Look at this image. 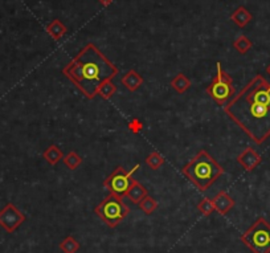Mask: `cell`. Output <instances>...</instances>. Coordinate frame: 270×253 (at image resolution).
I'll list each match as a JSON object with an SVG mask.
<instances>
[{
    "label": "cell",
    "instance_id": "1",
    "mask_svg": "<svg viewBox=\"0 0 270 253\" xmlns=\"http://www.w3.org/2000/svg\"><path fill=\"white\" fill-rule=\"evenodd\" d=\"M228 115L254 143L270 137V82L257 74L224 106Z\"/></svg>",
    "mask_w": 270,
    "mask_h": 253
},
{
    "label": "cell",
    "instance_id": "2",
    "mask_svg": "<svg viewBox=\"0 0 270 253\" xmlns=\"http://www.w3.org/2000/svg\"><path fill=\"white\" fill-rule=\"evenodd\" d=\"M62 73L86 98L93 100L98 93L99 86L118 74V68L94 44L89 43L62 69Z\"/></svg>",
    "mask_w": 270,
    "mask_h": 253
},
{
    "label": "cell",
    "instance_id": "3",
    "mask_svg": "<svg viewBox=\"0 0 270 253\" xmlns=\"http://www.w3.org/2000/svg\"><path fill=\"white\" fill-rule=\"evenodd\" d=\"M183 174L200 191H207L224 174V168L207 151L201 150L188 164L183 167Z\"/></svg>",
    "mask_w": 270,
    "mask_h": 253
},
{
    "label": "cell",
    "instance_id": "4",
    "mask_svg": "<svg viewBox=\"0 0 270 253\" xmlns=\"http://www.w3.org/2000/svg\"><path fill=\"white\" fill-rule=\"evenodd\" d=\"M94 212L103 223H106L111 228H115V227H118L122 223V220H125L129 216L130 208L123 202L122 196L117 195V194H111L110 192L95 207Z\"/></svg>",
    "mask_w": 270,
    "mask_h": 253
},
{
    "label": "cell",
    "instance_id": "5",
    "mask_svg": "<svg viewBox=\"0 0 270 253\" xmlns=\"http://www.w3.org/2000/svg\"><path fill=\"white\" fill-rule=\"evenodd\" d=\"M241 241L253 253H270V223L258 217L241 235Z\"/></svg>",
    "mask_w": 270,
    "mask_h": 253
},
{
    "label": "cell",
    "instance_id": "6",
    "mask_svg": "<svg viewBox=\"0 0 270 253\" xmlns=\"http://www.w3.org/2000/svg\"><path fill=\"white\" fill-rule=\"evenodd\" d=\"M207 93L220 106H225L236 94L233 78L230 77L226 72H224L221 62L216 64V74L212 78L211 84L207 86Z\"/></svg>",
    "mask_w": 270,
    "mask_h": 253
},
{
    "label": "cell",
    "instance_id": "7",
    "mask_svg": "<svg viewBox=\"0 0 270 253\" xmlns=\"http://www.w3.org/2000/svg\"><path fill=\"white\" fill-rule=\"evenodd\" d=\"M140 167V164H135V167L127 171L126 168L122 166L115 167V170L111 172L110 175L107 176L106 180L103 182V186L111 192V194H117L119 196H126L127 191L130 190L135 180L133 179V174H134L138 168Z\"/></svg>",
    "mask_w": 270,
    "mask_h": 253
},
{
    "label": "cell",
    "instance_id": "8",
    "mask_svg": "<svg viewBox=\"0 0 270 253\" xmlns=\"http://www.w3.org/2000/svg\"><path fill=\"white\" fill-rule=\"evenodd\" d=\"M25 221V215L13 203L7 204L0 209V227L8 233H13Z\"/></svg>",
    "mask_w": 270,
    "mask_h": 253
},
{
    "label": "cell",
    "instance_id": "9",
    "mask_svg": "<svg viewBox=\"0 0 270 253\" xmlns=\"http://www.w3.org/2000/svg\"><path fill=\"white\" fill-rule=\"evenodd\" d=\"M261 155L252 147H246L241 154L237 156L238 164H241L246 171H253L258 164L261 163Z\"/></svg>",
    "mask_w": 270,
    "mask_h": 253
},
{
    "label": "cell",
    "instance_id": "10",
    "mask_svg": "<svg viewBox=\"0 0 270 253\" xmlns=\"http://www.w3.org/2000/svg\"><path fill=\"white\" fill-rule=\"evenodd\" d=\"M212 202L213 205H215V209L220 215H226L230 209L233 208L234 204H236L233 198H230L229 194L225 191H220L219 194H216L215 198L212 199Z\"/></svg>",
    "mask_w": 270,
    "mask_h": 253
},
{
    "label": "cell",
    "instance_id": "11",
    "mask_svg": "<svg viewBox=\"0 0 270 253\" xmlns=\"http://www.w3.org/2000/svg\"><path fill=\"white\" fill-rule=\"evenodd\" d=\"M121 82H122V85H125L127 90L135 92V90H138L140 86L143 85V77L136 70L131 69L126 74H123V77L121 78Z\"/></svg>",
    "mask_w": 270,
    "mask_h": 253
},
{
    "label": "cell",
    "instance_id": "12",
    "mask_svg": "<svg viewBox=\"0 0 270 253\" xmlns=\"http://www.w3.org/2000/svg\"><path fill=\"white\" fill-rule=\"evenodd\" d=\"M252 19H253V15H252L244 5L238 7V8L230 15V20L233 21L234 24L237 25V27H240V28L246 27V25L252 21Z\"/></svg>",
    "mask_w": 270,
    "mask_h": 253
},
{
    "label": "cell",
    "instance_id": "13",
    "mask_svg": "<svg viewBox=\"0 0 270 253\" xmlns=\"http://www.w3.org/2000/svg\"><path fill=\"white\" fill-rule=\"evenodd\" d=\"M68 32L66 25L58 19H54L53 21H50L49 24L46 25V33L49 35L54 41H60L62 37L65 36V33Z\"/></svg>",
    "mask_w": 270,
    "mask_h": 253
},
{
    "label": "cell",
    "instance_id": "14",
    "mask_svg": "<svg viewBox=\"0 0 270 253\" xmlns=\"http://www.w3.org/2000/svg\"><path fill=\"white\" fill-rule=\"evenodd\" d=\"M147 195H148V191L146 190V187H144L142 183H139L138 180H135L134 183H133V186L130 187V190H129L126 194L127 198H129L134 204H138L140 200Z\"/></svg>",
    "mask_w": 270,
    "mask_h": 253
},
{
    "label": "cell",
    "instance_id": "15",
    "mask_svg": "<svg viewBox=\"0 0 270 253\" xmlns=\"http://www.w3.org/2000/svg\"><path fill=\"white\" fill-rule=\"evenodd\" d=\"M43 156H44V159L50 164V166H54V164H57L58 162L61 159H64V152L58 146L56 145H50L46 150L43 152Z\"/></svg>",
    "mask_w": 270,
    "mask_h": 253
},
{
    "label": "cell",
    "instance_id": "16",
    "mask_svg": "<svg viewBox=\"0 0 270 253\" xmlns=\"http://www.w3.org/2000/svg\"><path fill=\"white\" fill-rule=\"evenodd\" d=\"M171 86H172V89L175 90V92H178L179 94H183L185 93L189 88H191V81H189L188 78L185 77L184 74L179 73L176 77L172 78Z\"/></svg>",
    "mask_w": 270,
    "mask_h": 253
},
{
    "label": "cell",
    "instance_id": "17",
    "mask_svg": "<svg viewBox=\"0 0 270 253\" xmlns=\"http://www.w3.org/2000/svg\"><path fill=\"white\" fill-rule=\"evenodd\" d=\"M233 47L234 49L237 51L238 53L245 54L250 51V48L253 47V43L245 36V35H240V36L233 41Z\"/></svg>",
    "mask_w": 270,
    "mask_h": 253
},
{
    "label": "cell",
    "instance_id": "18",
    "mask_svg": "<svg viewBox=\"0 0 270 253\" xmlns=\"http://www.w3.org/2000/svg\"><path fill=\"white\" fill-rule=\"evenodd\" d=\"M60 249L64 253H77L80 251V243L73 236H66L60 243Z\"/></svg>",
    "mask_w": 270,
    "mask_h": 253
},
{
    "label": "cell",
    "instance_id": "19",
    "mask_svg": "<svg viewBox=\"0 0 270 253\" xmlns=\"http://www.w3.org/2000/svg\"><path fill=\"white\" fill-rule=\"evenodd\" d=\"M138 205H139V208L143 211L146 215H152L154 213V211H155L156 208H158V202H156L154 198H151V196H144L143 199L140 200L139 203H138Z\"/></svg>",
    "mask_w": 270,
    "mask_h": 253
},
{
    "label": "cell",
    "instance_id": "20",
    "mask_svg": "<svg viewBox=\"0 0 270 253\" xmlns=\"http://www.w3.org/2000/svg\"><path fill=\"white\" fill-rule=\"evenodd\" d=\"M117 92V86L113 84V81L111 80H106V81L103 82L102 85L99 86L98 89V96L102 100H109V98H111L113 96H114V93Z\"/></svg>",
    "mask_w": 270,
    "mask_h": 253
},
{
    "label": "cell",
    "instance_id": "21",
    "mask_svg": "<svg viewBox=\"0 0 270 253\" xmlns=\"http://www.w3.org/2000/svg\"><path fill=\"white\" fill-rule=\"evenodd\" d=\"M146 164L152 170H159L164 164V158L158 151H152L151 154L146 158Z\"/></svg>",
    "mask_w": 270,
    "mask_h": 253
},
{
    "label": "cell",
    "instance_id": "22",
    "mask_svg": "<svg viewBox=\"0 0 270 253\" xmlns=\"http://www.w3.org/2000/svg\"><path fill=\"white\" fill-rule=\"evenodd\" d=\"M62 160H64V163H65L66 167L70 168V170H76V168L82 163V158L78 155L76 151H70V152H68V154L64 156V159Z\"/></svg>",
    "mask_w": 270,
    "mask_h": 253
},
{
    "label": "cell",
    "instance_id": "23",
    "mask_svg": "<svg viewBox=\"0 0 270 253\" xmlns=\"http://www.w3.org/2000/svg\"><path fill=\"white\" fill-rule=\"evenodd\" d=\"M197 209L200 211L204 216H209V215H212L216 209H215V205H213L212 199H209V198H204V199L201 200L200 203L197 204Z\"/></svg>",
    "mask_w": 270,
    "mask_h": 253
},
{
    "label": "cell",
    "instance_id": "24",
    "mask_svg": "<svg viewBox=\"0 0 270 253\" xmlns=\"http://www.w3.org/2000/svg\"><path fill=\"white\" fill-rule=\"evenodd\" d=\"M129 129H130L133 133H139L142 130V123H140L139 119H133L130 123H129Z\"/></svg>",
    "mask_w": 270,
    "mask_h": 253
},
{
    "label": "cell",
    "instance_id": "25",
    "mask_svg": "<svg viewBox=\"0 0 270 253\" xmlns=\"http://www.w3.org/2000/svg\"><path fill=\"white\" fill-rule=\"evenodd\" d=\"M98 1H99V4L102 5V7H109L114 0H98Z\"/></svg>",
    "mask_w": 270,
    "mask_h": 253
},
{
    "label": "cell",
    "instance_id": "26",
    "mask_svg": "<svg viewBox=\"0 0 270 253\" xmlns=\"http://www.w3.org/2000/svg\"><path fill=\"white\" fill-rule=\"evenodd\" d=\"M266 73H268L270 76V64L268 66H266Z\"/></svg>",
    "mask_w": 270,
    "mask_h": 253
}]
</instances>
